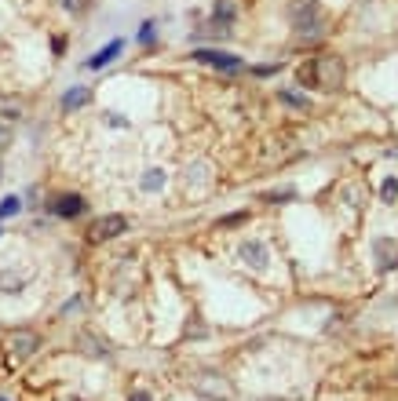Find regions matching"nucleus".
Masks as SVG:
<instances>
[{"mask_svg":"<svg viewBox=\"0 0 398 401\" xmlns=\"http://www.w3.org/2000/svg\"><path fill=\"white\" fill-rule=\"evenodd\" d=\"M296 77H300V84H304V88L337 91V88L344 84V77H347V66H344V59H340V55L322 52V55H311L304 66L296 70Z\"/></svg>","mask_w":398,"mask_h":401,"instance_id":"obj_1","label":"nucleus"},{"mask_svg":"<svg viewBox=\"0 0 398 401\" xmlns=\"http://www.w3.org/2000/svg\"><path fill=\"white\" fill-rule=\"evenodd\" d=\"M194 59H198V62H205V66L223 70V73H242V70H245V62H242V59L230 55V52H219V47H198Z\"/></svg>","mask_w":398,"mask_h":401,"instance_id":"obj_2","label":"nucleus"},{"mask_svg":"<svg viewBox=\"0 0 398 401\" xmlns=\"http://www.w3.org/2000/svg\"><path fill=\"white\" fill-rule=\"evenodd\" d=\"M124 230H128V219H124V215H103V219L88 230V241H91V245H103V241L121 237Z\"/></svg>","mask_w":398,"mask_h":401,"instance_id":"obj_3","label":"nucleus"},{"mask_svg":"<svg viewBox=\"0 0 398 401\" xmlns=\"http://www.w3.org/2000/svg\"><path fill=\"white\" fill-rule=\"evenodd\" d=\"M37 347H40V335H37V332H29V328H19V332H11V335H8V354H11L15 361L29 358Z\"/></svg>","mask_w":398,"mask_h":401,"instance_id":"obj_4","label":"nucleus"},{"mask_svg":"<svg viewBox=\"0 0 398 401\" xmlns=\"http://www.w3.org/2000/svg\"><path fill=\"white\" fill-rule=\"evenodd\" d=\"M237 255H242V263L252 266V270H267V259H270V255H267V245H263V241H256V237L245 241Z\"/></svg>","mask_w":398,"mask_h":401,"instance_id":"obj_5","label":"nucleus"},{"mask_svg":"<svg viewBox=\"0 0 398 401\" xmlns=\"http://www.w3.org/2000/svg\"><path fill=\"white\" fill-rule=\"evenodd\" d=\"M84 208H88V204H84V197H81V194H62V197L52 204V212H55V215H62V219H77V215L84 212Z\"/></svg>","mask_w":398,"mask_h":401,"instance_id":"obj_6","label":"nucleus"},{"mask_svg":"<svg viewBox=\"0 0 398 401\" xmlns=\"http://www.w3.org/2000/svg\"><path fill=\"white\" fill-rule=\"evenodd\" d=\"M230 26H234V4H230V0H216V8H212V33H227Z\"/></svg>","mask_w":398,"mask_h":401,"instance_id":"obj_7","label":"nucleus"},{"mask_svg":"<svg viewBox=\"0 0 398 401\" xmlns=\"http://www.w3.org/2000/svg\"><path fill=\"white\" fill-rule=\"evenodd\" d=\"M121 47H124V40H110L103 52H95L91 59H88V66L91 70H103V66H110V62H114L117 55H121Z\"/></svg>","mask_w":398,"mask_h":401,"instance_id":"obj_8","label":"nucleus"},{"mask_svg":"<svg viewBox=\"0 0 398 401\" xmlns=\"http://www.w3.org/2000/svg\"><path fill=\"white\" fill-rule=\"evenodd\" d=\"M194 387H198L201 394H209V398H216V401H219V398H230V394H234L227 379H219V383H209V376H198V379H194Z\"/></svg>","mask_w":398,"mask_h":401,"instance_id":"obj_9","label":"nucleus"},{"mask_svg":"<svg viewBox=\"0 0 398 401\" xmlns=\"http://www.w3.org/2000/svg\"><path fill=\"white\" fill-rule=\"evenodd\" d=\"M373 252L380 255V266H384V270H391V266H398V248L391 245V241H388V237H380V241H376V245H373Z\"/></svg>","mask_w":398,"mask_h":401,"instance_id":"obj_10","label":"nucleus"},{"mask_svg":"<svg viewBox=\"0 0 398 401\" xmlns=\"http://www.w3.org/2000/svg\"><path fill=\"white\" fill-rule=\"evenodd\" d=\"M88 99H91L88 88H70L66 95H62V114H70V109H81Z\"/></svg>","mask_w":398,"mask_h":401,"instance_id":"obj_11","label":"nucleus"},{"mask_svg":"<svg viewBox=\"0 0 398 401\" xmlns=\"http://www.w3.org/2000/svg\"><path fill=\"white\" fill-rule=\"evenodd\" d=\"M278 99L289 103V106H296V109H311V99H307V95H296V91H289V88L278 91Z\"/></svg>","mask_w":398,"mask_h":401,"instance_id":"obj_12","label":"nucleus"},{"mask_svg":"<svg viewBox=\"0 0 398 401\" xmlns=\"http://www.w3.org/2000/svg\"><path fill=\"white\" fill-rule=\"evenodd\" d=\"M19 208H22V201L19 197H4V201H0V219H8V215H15V212H19Z\"/></svg>","mask_w":398,"mask_h":401,"instance_id":"obj_13","label":"nucleus"},{"mask_svg":"<svg viewBox=\"0 0 398 401\" xmlns=\"http://www.w3.org/2000/svg\"><path fill=\"white\" fill-rule=\"evenodd\" d=\"M165 183V172H147V175H142V190H157V186H161Z\"/></svg>","mask_w":398,"mask_h":401,"instance_id":"obj_14","label":"nucleus"},{"mask_svg":"<svg viewBox=\"0 0 398 401\" xmlns=\"http://www.w3.org/2000/svg\"><path fill=\"white\" fill-rule=\"evenodd\" d=\"M139 44H142V47H154V22H142V29H139Z\"/></svg>","mask_w":398,"mask_h":401,"instance_id":"obj_15","label":"nucleus"},{"mask_svg":"<svg viewBox=\"0 0 398 401\" xmlns=\"http://www.w3.org/2000/svg\"><path fill=\"white\" fill-rule=\"evenodd\" d=\"M380 194H384V201H395L398 197V179H388L384 186H380Z\"/></svg>","mask_w":398,"mask_h":401,"instance_id":"obj_16","label":"nucleus"},{"mask_svg":"<svg viewBox=\"0 0 398 401\" xmlns=\"http://www.w3.org/2000/svg\"><path fill=\"white\" fill-rule=\"evenodd\" d=\"M11 142V128H8V121H0V150H4Z\"/></svg>","mask_w":398,"mask_h":401,"instance_id":"obj_17","label":"nucleus"},{"mask_svg":"<svg viewBox=\"0 0 398 401\" xmlns=\"http://www.w3.org/2000/svg\"><path fill=\"white\" fill-rule=\"evenodd\" d=\"M88 4H91V0H66V8H70V11H84Z\"/></svg>","mask_w":398,"mask_h":401,"instance_id":"obj_18","label":"nucleus"},{"mask_svg":"<svg viewBox=\"0 0 398 401\" xmlns=\"http://www.w3.org/2000/svg\"><path fill=\"white\" fill-rule=\"evenodd\" d=\"M278 70H281V66H256L260 77H270V73H278Z\"/></svg>","mask_w":398,"mask_h":401,"instance_id":"obj_19","label":"nucleus"},{"mask_svg":"<svg viewBox=\"0 0 398 401\" xmlns=\"http://www.w3.org/2000/svg\"><path fill=\"white\" fill-rule=\"evenodd\" d=\"M132 401H150V394H142V391H135V394H132Z\"/></svg>","mask_w":398,"mask_h":401,"instance_id":"obj_20","label":"nucleus"},{"mask_svg":"<svg viewBox=\"0 0 398 401\" xmlns=\"http://www.w3.org/2000/svg\"><path fill=\"white\" fill-rule=\"evenodd\" d=\"M0 401H4V398H0Z\"/></svg>","mask_w":398,"mask_h":401,"instance_id":"obj_21","label":"nucleus"}]
</instances>
